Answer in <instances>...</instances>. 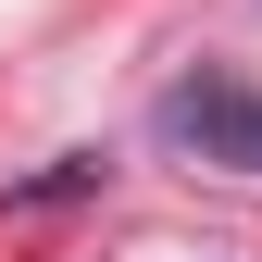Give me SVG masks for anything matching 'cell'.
<instances>
[{"instance_id":"6da1fadb","label":"cell","mask_w":262,"mask_h":262,"mask_svg":"<svg viewBox=\"0 0 262 262\" xmlns=\"http://www.w3.org/2000/svg\"><path fill=\"white\" fill-rule=\"evenodd\" d=\"M162 138H187L200 162H225V175H262V88L225 75V62H200V75L162 88Z\"/></svg>"}]
</instances>
